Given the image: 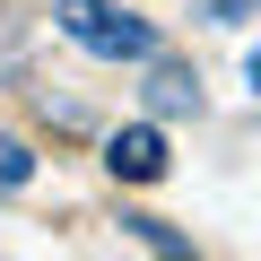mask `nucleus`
Wrapping results in <instances>:
<instances>
[{"mask_svg":"<svg viewBox=\"0 0 261 261\" xmlns=\"http://www.w3.org/2000/svg\"><path fill=\"white\" fill-rule=\"evenodd\" d=\"M148 105H157V113H200V79H192L183 61H157V70H148Z\"/></svg>","mask_w":261,"mask_h":261,"instance_id":"nucleus-3","label":"nucleus"},{"mask_svg":"<svg viewBox=\"0 0 261 261\" xmlns=\"http://www.w3.org/2000/svg\"><path fill=\"white\" fill-rule=\"evenodd\" d=\"M61 35L79 44V53H96V61H148L157 53V27L148 18H130L122 0H61Z\"/></svg>","mask_w":261,"mask_h":261,"instance_id":"nucleus-1","label":"nucleus"},{"mask_svg":"<svg viewBox=\"0 0 261 261\" xmlns=\"http://www.w3.org/2000/svg\"><path fill=\"white\" fill-rule=\"evenodd\" d=\"M27 174H35V148L27 140H0V192H27Z\"/></svg>","mask_w":261,"mask_h":261,"instance_id":"nucleus-4","label":"nucleus"},{"mask_svg":"<svg viewBox=\"0 0 261 261\" xmlns=\"http://www.w3.org/2000/svg\"><path fill=\"white\" fill-rule=\"evenodd\" d=\"M244 70H252V87H261V44H252V61H244Z\"/></svg>","mask_w":261,"mask_h":261,"instance_id":"nucleus-6","label":"nucleus"},{"mask_svg":"<svg viewBox=\"0 0 261 261\" xmlns=\"http://www.w3.org/2000/svg\"><path fill=\"white\" fill-rule=\"evenodd\" d=\"M122 226H130V235H140L148 252H192V244H183V235H174L166 218H122Z\"/></svg>","mask_w":261,"mask_h":261,"instance_id":"nucleus-5","label":"nucleus"},{"mask_svg":"<svg viewBox=\"0 0 261 261\" xmlns=\"http://www.w3.org/2000/svg\"><path fill=\"white\" fill-rule=\"evenodd\" d=\"M105 166H113V183H157V174H166V130H157V122L113 130V140H105Z\"/></svg>","mask_w":261,"mask_h":261,"instance_id":"nucleus-2","label":"nucleus"}]
</instances>
